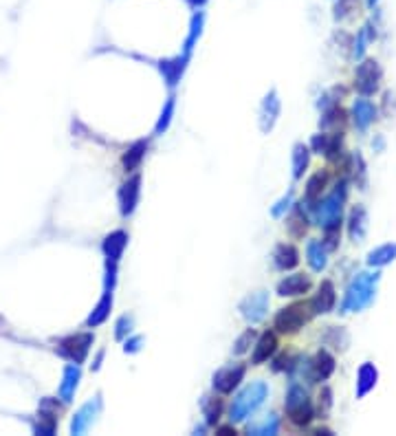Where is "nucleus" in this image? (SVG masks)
Here are the masks:
<instances>
[{
	"mask_svg": "<svg viewBox=\"0 0 396 436\" xmlns=\"http://www.w3.org/2000/svg\"><path fill=\"white\" fill-rule=\"evenodd\" d=\"M332 302H334L332 284H330V282H324V284H322V289H319V295L315 297V302H313V309H315L317 313H326V311H330Z\"/></svg>",
	"mask_w": 396,
	"mask_h": 436,
	"instance_id": "0eeeda50",
	"label": "nucleus"
},
{
	"mask_svg": "<svg viewBox=\"0 0 396 436\" xmlns=\"http://www.w3.org/2000/svg\"><path fill=\"white\" fill-rule=\"evenodd\" d=\"M124 245H126V234L117 232V234H113V236L108 238V243H106V249H108V247H115L113 255H117L121 249H124Z\"/></svg>",
	"mask_w": 396,
	"mask_h": 436,
	"instance_id": "ddd939ff",
	"label": "nucleus"
},
{
	"mask_svg": "<svg viewBox=\"0 0 396 436\" xmlns=\"http://www.w3.org/2000/svg\"><path fill=\"white\" fill-rule=\"evenodd\" d=\"M288 412H291L293 421H297V423H309L311 421L313 412H311V405L306 401V395L297 388H293L291 397H288Z\"/></svg>",
	"mask_w": 396,
	"mask_h": 436,
	"instance_id": "20e7f679",
	"label": "nucleus"
},
{
	"mask_svg": "<svg viewBox=\"0 0 396 436\" xmlns=\"http://www.w3.org/2000/svg\"><path fill=\"white\" fill-rule=\"evenodd\" d=\"M304 311H306L304 309V304H295V307L284 309L276 318L278 330H282V333H293V330H297L304 322H306V313Z\"/></svg>",
	"mask_w": 396,
	"mask_h": 436,
	"instance_id": "f03ea898",
	"label": "nucleus"
},
{
	"mask_svg": "<svg viewBox=\"0 0 396 436\" xmlns=\"http://www.w3.org/2000/svg\"><path fill=\"white\" fill-rule=\"evenodd\" d=\"M245 377V368L238 366L236 370L229 368V370H220L216 374V379H214V388H218L220 393H232V390L238 386V381Z\"/></svg>",
	"mask_w": 396,
	"mask_h": 436,
	"instance_id": "39448f33",
	"label": "nucleus"
},
{
	"mask_svg": "<svg viewBox=\"0 0 396 436\" xmlns=\"http://www.w3.org/2000/svg\"><path fill=\"white\" fill-rule=\"evenodd\" d=\"M330 372H332V359L326 353H322V355L317 357V374L322 379H326Z\"/></svg>",
	"mask_w": 396,
	"mask_h": 436,
	"instance_id": "f8f14e48",
	"label": "nucleus"
},
{
	"mask_svg": "<svg viewBox=\"0 0 396 436\" xmlns=\"http://www.w3.org/2000/svg\"><path fill=\"white\" fill-rule=\"evenodd\" d=\"M295 265H297V251L293 247H280L278 249V267L291 269Z\"/></svg>",
	"mask_w": 396,
	"mask_h": 436,
	"instance_id": "9b49d317",
	"label": "nucleus"
},
{
	"mask_svg": "<svg viewBox=\"0 0 396 436\" xmlns=\"http://www.w3.org/2000/svg\"><path fill=\"white\" fill-rule=\"evenodd\" d=\"M257 346H260V349H257L255 351V355H253V359H255V364H260V362H264V359L273 353V351H276V337H273V335H264L262 339H260V344H257Z\"/></svg>",
	"mask_w": 396,
	"mask_h": 436,
	"instance_id": "9d476101",
	"label": "nucleus"
},
{
	"mask_svg": "<svg viewBox=\"0 0 396 436\" xmlns=\"http://www.w3.org/2000/svg\"><path fill=\"white\" fill-rule=\"evenodd\" d=\"M78 379H80V370L75 366H69L66 372H64V384L59 386V393H62L64 401H71L75 388H78Z\"/></svg>",
	"mask_w": 396,
	"mask_h": 436,
	"instance_id": "1a4fd4ad",
	"label": "nucleus"
},
{
	"mask_svg": "<svg viewBox=\"0 0 396 436\" xmlns=\"http://www.w3.org/2000/svg\"><path fill=\"white\" fill-rule=\"evenodd\" d=\"M141 148H143V143L136 146V148L132 150V155L126 157V168H134V165L139 163V159H141V153H139V150H141Z\"/></svg>",
	"mask_w": 396,
	"mask_h": 436,
	"instance_id": "4468645a",
	"label": "nucleus"
},
{
	"mask_svg": "<svg viewBox=\"0 0 396 436\" xmlns=\"http://www.w3.org/2000/svg\"><path fill=\"white\" fill-rule=\"evenodd\" d=\"M90 342H93V337L90 335L69 337V339H64L62 344H59V353H62L64 357H69V359H73V362H82V359L86 357V353H88Z\"/></svg>",
	"mask_w": 396,
	"mask_h": 436,
	"instance_id": "7ed1b4c3",
	"label": "nucleus"
},
{
	"mask_svg": "<svg viewBox=\"0 0 396 436\" xmlns=\"http://www.w3.org/2000/svg\"><path fill=\"white\" fill-rule=\"evenodd\" d=\"M264 393H267V390H264L262 386H253L251 390H247V393L242 395V397L234 403V408H232V419H236V421H242V419H245V416L255 408V405L262 401Z\"/></svg>",
	"mask_w": 396,
	"mask_h": 436,
	"instance_id": "f257e3e1",
	"label": "nucleus"
},
{
	"mask_svg": "<svg viewBox=\"0 0 396 436\" xmlns=\"http://www.w3.org/2000/svg\"><path fill=\"white\" fill-rule=\"evenodd\" d=\"M309 287H311L309 278H304V276H291V278H286L280 284V295H299L304 291H309Z\"/></svg>",
	"mask_w": 396,
	"mask_h": 436,
	"instance_id": "423d86ee",
	"label": "nucleus"
},
{
	"mask_svg": "<svg viewBox=\"0 0 396 436\" xmlns=\"http://www.w3.org/2000/svg\"><path fill=\"white\" fill-rule=\"evenodd\" d=\"M136 197H139V178H132L130 183L124 185V192H121V203H124V214H130L132 207L136 203Z\"/></svg>",
	"mask_w": 396,
	"mask_h": 436,
	"instance_id": "6e6552de",
	"label": "nucleus"
}]
</instances>
